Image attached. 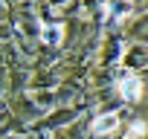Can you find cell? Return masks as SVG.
I'll return each instance as SVG.
<instances>
[{
  "mask_svg": "<svg viewBox=\"0 0 148 139\" xmlns=\"http://www.w3.org/2000/svg\"><path fill=\"white\" fill-rule=\"evenodd\" d=\"M119 93H122L125 102H136V99L142 96V81H139V76L131 73V70H125V73L119 76Z\"/></svg>",
  "mask_w": 148,
  "mask_h": 139,
  "instance_id": "cell-1",
  "label": "cell"
},
{
  "mask_svg": "<svg viewBox=\"0 0 148 139\" xmlns=\"http://www.w3.org/2000/svg\"><path fill=\"white\" fill-rule=\"evenodd\" d=\"M119 127V116L116 113H102L93 119V136H108V133H116Z\"/></svg>",
  "mask_w": 148,
  "mask_h": 139,
  "instance_id": "cell-2",
  "label": "cell"
},
{
  "mask_svg": "<svg viewBox=\"0 0 148 139\" xmlns=\"http://www.w3.org/2000/svg\"><path fill=\"white\" fill-rule=\"evenodd\" d=\"M102 9H105V18L108 20H122L128 12H131V0H102Z\"/></svg>",
  "mask_w": 148,
  "mask_h": 139,
  "instance_id": "cell-3",
  "label": "cell"
},
{
  "mask_svg": "<svg viewBox=\"0 0 148 139\" xmlns=\"http://www.w3.org/2000/svg\"><path fill=\"white\" fill-rule=\"evenodd\" d=\"M61 35H64V26H61V23H52V26H47V29L41 32V38H44L49 46H58V44H61Z\"/></svg>",
  "mask_w": 148,
  "mask_h": 139,
  "instance_id": "cell-4",
  "label": "cell"
},
{
  "mask_svg": "<svg viewBox=\"0 0 148 139\" xmlns=\"http://www.w3.org/2000/svg\"><path fill=\"white\" fill-rule=\"evenodd\" d=\"M145 130H148V127H145V122H134V125L128 127V133H131V136H142Z\"/></svg>",
  "mask_w": 148,
  "mask_h": 139,
  "instance_id": "cell-5",
  "label": "cell"
}]
</instances>
